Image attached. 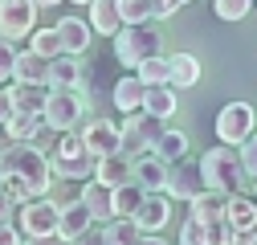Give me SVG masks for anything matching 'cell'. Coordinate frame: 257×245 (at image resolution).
Masks as SVG:
<instances>
[{"label": "cell", "instance_id": "cell-13", "mask_svg": "<svg viewBox=\"0 0 257 245\" xmlns=\"http://www.w3.org/2000/svg\"><path fill=\"white\" fill-rule=\"evenodd\" d=\"M168 160H159L155 156V151H139V156H135V180L143 184V188L147 192H164L168 188Z\"/></svg>", "mask_w": 257, "mask_h": 245}, {"label": "cell", "instance_id": "cell-33", "mask_svg": "<svg viewBox=\"0 0 257 245\" xmlns=\"http://www.w3.org/2000/svg\"><path fill=\"white\" fill-rule=\"evenodd\" d=\"M122 5V21L126 25H143L155 17V0H118Z\"/></svg>", "mask_w": 257, "mask_h": 245}, {"label": "cell", "instance_id": "cell-7", "mask_svg": "<svg viewBox=\"0 0 257 245\" xmlns=\"http://www.w3.org/2000/svg\"><path fill=\"white\" fill-rule=\"evenodd\" d=\"M164 118L151 114V110H126L122 118V151H131V156H139V151H151L159 143V135H164Z\"/></svg>", "mask_w": 257, "mask_h": 245}, {"label": "cell", "instance_id": "cell-1", "mask_svg": "<svg viewBox=\"0 0 257 245\" xmlns=\"http://www.w3.org/2000/svg\"><path fill=\"white\" fill-rule=\"evenodd\" d=\"M53 184V164L33 139H9L0 147V188H9L17 204L37 200Z\"/></svg>", "mask_w": 257, "mask_h": 245}, {"label": "cell", "instance_id": "cell-28", "mask_svg": "<svg viewBox=\"0 0 257 245\" xmlns=\"http://www.w3.org/2000/svg\"><path fill=\"white\" fill-rule=\"evenodd\" d=\"M78 82H82V70H78L74 53H57V57L49 61V86L70 90V86H78Z\"/></svg>", "mask_w": 257, "mask_h": 245}, {"label": "cell", "instance_id": "cell-30", "mask_svg": "<svg viewBox=\"0 0 257 245\" xmlns=\"http://www.w3.org/2000/svg\"><path fill=\"white\" fill-rule=\"evenodd\" d=\"M135 74L147 82V86H159V82H172V57H164V53H155V57H147V61H139L135 66Z\"/></svg>", "mask_w": 257, "mask_h": 245}, {"label": "cell", "instance_id": "cell-6", "mask_svg": "<svg viewBox=\"0 0 257 245\" xmlns=\"http://www.w3.org/2000/svg\"><path fill=\"white\" fill-rule=\"evenodd\" d=\"M57 221H61V204L53 200H25L21 212H17V225L25 233V241H49L57 237Z\"/></svg>", "mask_w": 257, "mask_h": 245}, {"label": "cell", "instance_id": "cell-3", "mask_svg": "<svg viewBox=\"0 0 257 245\" xmlns=\"http://www.w3.org/2000/svg\"><path fill=\"white\" fill-rule=\"evenodd\" d=\"M49 164H53V176H61V180H90L94 168H98V156L90 151L82 131H61L57 156Z\"/></svg>", "mask_w": 257, "mask_h": 245}, {"label": "cell", "instance_id": "cell-41", "mask_svg": "<svg viewBox=\"0 0 257 245\" xmlns=\"http://www.w3.org/2000/svg\"><path fill=\"white\" fill-rule=\"evenodd\" d=\"M37 5H41V9H49V5H61V0H37Z\"/></svg>", "mask_w": 257, "mask_h": 245}, {"label": "cell", "instance_id": "cell-39", "mask_svg": "<svg viewBox=\"0 0 257 245\" xmlns=\"http://www.w3.org/2000/svg\"><path fill=\"white\" fill-rule=\"evenodd\" d=\"M188 5V0H155V17H172V13H180Z\"/></svg>", "mask_w": 257, "mask_h": 245}, {"label": "cell", "instance_id": "cell-25", "mask_svg": "<svg viewBox=\"0 0 257 245\" xmlns=\"http://www.w3.org/2000/svg\"><path fill=\"white\" fill-rule=\"evenodd\" d=\"M102 225H106L102 229V241L106 245H135V241H143V229H139L135 217H110Z\"/></svg>", "mask_w": 257, "mask_h": 245}, {"label": "cell", "instance_id": "cell-10", "mask_svg": "<svg viewBox=\"0 0 257 245\" xmlns=\"http://www.w3.org/2000/svg\"><path fill=\"white\" fill-rule=\"evenodd\" d=\"M208 188L204 184V168H200V160L196 164H188V160H176L172 168H168V196L172 200H192V196H200Z\"/></svg>", "mask_w": 257, "mask_h": 245}, {"label": "cell", "instance_id": "cell-22", "mask_svg": "<svg viewBox=\"0 0 257 245\" xmlns=\"http://www.w3.org/2000/svg\"><path fill=\"white\" fill-rule=\"evenodd\" d=\"M143 94H147V82L139 78V74H126V78H118L114 82V106L126 114V110H139L143 106Z\"/></svg>", "mask_w": 257, "mask_h": 245}, {"label": "cell", "instance_id": "cell-40", "mask_svg": "<svg viewBox=\"0 0 257 245\" xmlns=\"http://www.w3.org/2000/svg\"><path fill=\"white\" fill-rule=\"evenodd\" d=\"M17 106H13V94H9V90H0V127H5V118L13 114Z\"/></svg>", "mask_w": 257, "mask_h": 245}, {"label": "cell", "instance_id": "cell-15", "mask_svg": "<svg viewBox=\"0 0 257 245\" xmlns=\"http://www.w3.org/2000/svg\"><path fill=\"white\" fill-rule=\"evenodd\" d=\"M102 184H122V180H135V156L131 151H110V156H98V168H94Z\"/></svg>", "mask_w": 257, "mask_h": 245}, {"label": "cell", "instance_id": "cell-26", "mask_svg": "<svg viewBox=\"0 0 257 245\" xmlns=\"http://www.w3.org/2000/svg\"><path fill=\"white\" fill-rule=\"evenodd\" d=\"M143 196H147V188H143L139 180L114 184V217H135V208L143 204Z\"/></svg>", "mask_w": 257, "mask_h": 245}, {"label": "cell", "instance_id": "cell-37", "mask_svg": "<svg viewBox=\"0 0 257 245\" xmlns=\"http://www.w3.org/2000/svg\"><path fill=\"white\" fill-rule=\"evenodd\" d=\"M13 217H17V200H13L9 188H0V225H9Z\"/></svg>", "mask_w": 257, "mask_h": 245}, {"label": "cell", "instance_id": "cell-17", "mask_svg": "<svg viewBox=\"0 0 257 245\" xmlns=\"http://www.w3.org/2000/svg\"><path fill=\"white\" fill-rule=\"evenodd\" d=\"M13 78L17 82H41L49 86V57H41L33 45L17 53V66H13Z\"/></svg>", "mask_w": 257, "mask_h": 245}, {"label": "cell", "instance_id": "cell-42", "mask_svg": "<svg viewBox=\"0 0 257 245\" xmlns=\"http://www.w3.org/2000/svg\"><path fill=\"white\" fill-rule=\"evenodd\" d=\"M74 5H90V0H74Z\"/></svg>", "mask_w": 257, "mask_h": 245}, {"label": "cell", "instance_id": "cell-24", "mask_svg": "<svg viewBox=\"0 0 257 245\" xmlns=\"http://www.w3.org/2000/svg\"><path fill=\"white\" fill-rule=\"evenodd\" d=\"M5 127H9V139H37L45 127V114L41 110H13L5 118Z\"/></svg>", "mask_w": 257, "mask_h": 245}, {"label": "cell", "instance_id": "cell-14", "mask_svg": "<svg viewBox=\"0 0 257 245\" xmlns=\"http://www.w3.org/2000/svg\"><path fill=\"white\" fill-rule=\"evenodd\" d=\"M82 200H86V208L94 212V221H110V217H114V188L102 184L98 176H90V180L82 184Z\"/></svg>", "mask_w": 257, "mask_h": 245}, {"label": "cell", "instance_id": "cell-34", "mask_svg": "<svg viewBox=\"0 0 257 245\" xmlns=\"http://www.w3.org/2000/svg\"><path fill=\"white\" fill-rule=\"evenodd\" d=\"M253 5L257 0H216V17L220 21H245Z\"/></svg>", "mask_w": 257, "mask_h": 245}, {"label": "cell", "instance_id": "cell-9", "mask_svg": "<svg viewBox=\"0 0 257 245\" xmlns=\"http://www.w3.org/2000/svg\"><path fill=\"white\" fill-rule=\"evenodd\" d=\"M37 0H0V37H29L37 29Z\"/></svg>", "mask_w": 257, "mask_h": 245}, {"label": "cell", "instance_id": "cell-31", "mask_svg": "<svg viewBox=\"0 0 257 245\" xmlns=\"http://www.w3.org/2000/svg\"><path fill=\"white\" fill-rule=\"evenodd\" d=\"M151 151H155L159 160L176 164V160H184V156H188V135H184V131H164V135H159V143H155Z\"/></svg>", "mask_w": 257, "mask_h": 245}, {"label": "cell", "instance_id": "cell-12", "mask_svg": "<svg viewBox=\"0 0 257 245\" xmlns=\"http://www.w3.org/2000/svg\"><path fill=\"white\" fill-rule=\"evenodd\" d=\"M90 225H94V212L86 208L82 196H78L74 204H61V221H57V237H61V241H82Z\"/></svg>", "mask_w": 257, "mask_h": 245}, {"label": "cell", "instance_id": "cell-27", "mask_svg": "<svg viewBox=\"0 0 257 245\" xmlns=\"http://www.w3.org/2000/svg\"><path fill=\"white\" fill-rule=\"evenodd\" d=\"M9 94H13V106H17V110H41L49 86H41V82H13Z\"/></svg>", "mask_w": 257, "mask_h": 245}, {"label": "cell", "instance_id": "cell-4", "mask_svg": "<svg viewBox=\"0 0 257 245\" xmlns=\"http://www.w3.org/2000/svg\"><path fill=\"white\" fill-rule=\"evenodd\" d=\"M159 53V33L151 29V21H143V25H122L118 33H114V57L122 61V66H139V61H147V57H155Z\"/></svg>", "mask_w": 257, "mask_h": 245}, {"label": "cell", "instance_id": "cell-32", "mask_svg": "<svg viewBox=\"0 0 257 245\" xmlns=\"http://www.w3.org/2000/svg\"><path fill=\"white\" fill-rule=\"evenodd\" d=\"M29 45H33L41 57H57V53H66V45H61V33H57V25L53 29H33V33H29Z\"/></svg>", "mask_w": 257, "mask_h": 245}, {"label": "cell", "instance_id": "cell-2", "mask_svg": "<svg viewBox=\"0 0 257 245\" xmlns=\"http://www.w3.org/2000/svg\"><path fill=\"white\" fill-rule=\"evenodd\" d=\"M200 168H204V184L216 188V192H224V196L241 192L245 180H249V172H245V164H241V151H237L233 143L208 147L204 156H200Z\"/></svg>", "mask_w": 257, "mask_h": 245}, {"label": "cell", "instance_id": "cell-23", "mask_svg": "<svg viewBox=\"0 0 257 245\" xmlns=\"http://www.w3.org/2000/svg\"><path fill=\"white\" fill-rule=\"evenodd\" d=\"M176 106H180V98H176V86H172V82L147 86V94H143V110H151V114H159V118H172Z\"/></svg>", "mask_w": 257, "mask_h": 245}, {"label": "cell", "instance_id": "cell-36", "mask_svg": "<svg viewBox=\"0 0 257 245\" xmlns=\"http://www.w3.org/2000/svg\"><path fill=\"white\" fill-rule=\"evenodd\" d=\"M241 164H245V172L257 180V131H253V135L241 143Z\"/></svg>", "mask_w": 257, "mask_h": 245}, {"label": "cell", "instance_id": "cell-5", "mask_svg": "<svg viewBox=\"0 0 257 245\" xmlns=\"http://www.w3.org/2000/svg\"><path fill=\"white\" fill-rule=\"evenodd\" d=\"M82 110H86V98L78 94V86H70V90L49 86L45 106H41V114H45V131H74V122L82 118Z\"/></svg>", "mask_w": 257, "mask_h": 245}, {"label": "cell", "instance_id": "cell-20", "mask_svg": "<svg viewBox=\"0 0 257 245\" xmlns=\"http://www.w3.org/2000/svg\"><path fill=\"white\" fill-rule=\"evenodd\" d=\"M90 25L98 29V33H118V29L126 25L122 21V5L118 0H90Z\"/></svg>", "mask_w": 257, "mask_h": 245}, {"label": "cell", "instance_id": "cell-35", "mask_svg": "<svg viewBox=\"0 0 257 245\" xmlns=\"http://www.w3.org/2000/svg\"><path fill=\"white\" fill-rule=\"evenodd\" d=\"M17 45H13V37H0V86H5L9 78H13V66H17Z\"/></svg>", "mask_w": 257, "mask_h": 245}, {"label": "cell", "instance_id": "cell-11", "mask_svg": "<svg viewBox=\"0 0 257 245\" xmlns=\"http://www.w3.org/2000/svg\"><path fill=\"white\" fill-rule=\"evenodd\" d=\"M94 156H110V151H122V122H110V118H94L90 127L82 131Z\"/></svg>", "mask_w": 257, "mask_h": 245}, {"label": "cell", "instance_id": "cell-8", "mask_svg": "<svg viewBox=\"0 0 257 245\" xmlns=\"http://www.w3.org/2000/svg\"><path fill=\"white\" fill-rule=\"evenodd\" d=\"M253 127H257V110L249 106V102H229V106H220V114H216V135H220V143H233V147H241L249 135H253Z\"/></svg>", "mask_w": 257, "mask_h": 245}, {"label": "cell", "instance_id": "cell-21", "mask_svg": "<svg viewBox=\"0 0 257 245\" xmlns=\"http://www.w3.org/2000/svg\"><path fill=\"white\" fill-rule=\"evenodd\" d=\"M90 29L94 25H86L82 17H61L57 21V33H61V45H66V53H86V45H90Z\"/></svg>", "mask_w": 257, "mask_h": 245}, {"label": "cell", "instance_id": "cell-19", "mask_svg": "<svg viewBox=\"0 0 257 245\" xmlns=\"http://www.w3.org/2000/svg\"><path fill=\"white\" fill-rule=\"evenodd\" d=\"M224 225L233 229H257V200L245 192H233L224 200Z\"/></svg>", "mask_w": 257, "mask_h": 245}, {"label": "cell", "instance_id": "cell-38", "mask_svg": "<svg viewBox=\"0 0 257 245\" xmlns=\"http://www.w3.org/2000/svg\"><path fill=\"white\" fill-rule=\"evenodd\" d=\"M17 241H25V233L9 221V225H0V245H17Z\"/></svg>", "mask_w": 257, "mask_h": 245}, {"label": "cell", "instance_id": "cell-16", "mask_svg": "<svg viewBox=\"0 0 257 245\" xmlns=\"http://www.w3.org/2000/svg\"><path fill=\"white\" fill-rule=\"evenodd\" d=\"M168 217H172V200L159 196V192H147L143 204L135 208V221H139L143 233H151V229H168Z\"/></svg>", "mask_w": 257, "mask_h": 245}, {"label": "cell", "instance_id": "cell-18", "mask_svg": "<svg viewBox=\"0 0 257 245\" xmlns=\"http://www.w3.org/2000/svg\"><path fill=\"white\" fill-rule=\"evenodd\" d=\"M224 192H216V188H204L200 196H192L188 204H192V217H196L200 225H220L224 221Z\"/></svg>", "mask_w": 257, "mask_h": 245}, {"label": "cell", "instance_id": "cell-29", "mask_svg": "<svg viewBox=\"0 0 257 245\" xmlns=\"http://www.w3.org/2000/svg\"><path fill=\"white\" fill-rule=\"evenodd\" d=\"M200 82V61L196 53H172V86L176 90H192Z\"/></svg>", "mask_w": 257, "mask_h": 245}]
</instances>
